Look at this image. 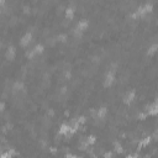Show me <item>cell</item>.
<instances>
[{"mask_svg":"<svg viewBox=\"0 0 158 158\" xmlns=\"http://www.w3.org/2000/svg\"><path fill=\"white\" fill-rule=\"evenodd\" d=\"M74 131H76V128L73 127V125L69 124H62L59 127V135H62V136H71Z\"/></svg>","mask_w":158,"mask_h":158,"instance_id":"cell-2","label":"cell"},{"mask_svg":"<svg viewBox=\"0 0 158 158\" xmlns=\"http://www.w3.org/2000/svg\"><path fill=\"white\" fill-rule=\"evenodd\" d=\"M31 41H32V34H31V32H27V34H25L24 36L21 37L20 45L22 46V47H27V46L31 43Z\"/></svg>","mask_w":158,"mask_h":158,"instance_id":"cell-6","label":"cell"},{"mask_svg":"<svg viewBox=\"0 0 158 158\" xmlns=\"http://www.w3.org/2000/svg\"><path fill=\"white\" fill-rule=\"evenodd\" d=\"M157 52H158V45H156V43L152 45L151 47L147 49V54H148V56H153V54L157 53Z\"/></svg>","mask_w":158,"mask_h":158,"instance_id":"cell-10","label":"cell"},{"mask_svg":"<svg viewBox=\"0 0 158 158\" xmlns=\"http://www.w3.org/2000/svg\"><path fill=\"white\" fill-rule=\"evenodd\" d=\"M150 141H151V137H145V140L141 141V146H147L150 143Z\"/></svg>","mask_w":158,"mask_h":158,"instance_id":"cell-16","label":"cell"},{"mask_svg":"<svg viewBox=\"0 0 158 158\" xmlns=\"http://www.w3.org/2000/svg\"><path fill=\"white\" fill-rule=\"evenodd\" d=\"M12 156H14V150H10L8 152H4L1 155V158H11Z\"/></svg>","mask_w":158,"mask_h":158,"instance_id":"cell-14","label":"cell"},{"mask_svg":"<svg viewBox=\"0 0 158 158\" xmlns=\"http://www.w3.org/2000/svg\"><path fill=\"white\" fill-rule=\"evenodd\" d=\"M88 25H89V22H88L87 20H80L77 24V26H76V29H74V32H76V35L78 36V35H80L82 32H84L85 30H87V27H88Z\"/></svg>","mask_w":158,"mask_h":158,"instance_id":"cell-5","label":"cell"},{"mask_svg":"<svg viewBox=\"0 0 158 158\" xmlns=\"http://www.w3.org/2000/svg\"><path fill=\"white\" fill-rule=\"evenodd\" d=\"M115 78H116V73H115L114 69H111V71H109L108 73H106V76H105V79H104L105 87H110L115 82Z\"/></svg>","mask_w":158,"mask_h":158,"instance_id":"cell-4","label":"cell"},{"mask_svg":"<svg viewBox=\"0 0 158 158\" xmlns=\"http://www.w3.org/2000/svg\"><path fill=\"white\" fill-rule=\"evenodd\" d=\"M42 52H43V46L42 45H36L35 47L27 53V57H35V56L42 53Z\"/></svg>","mask_w":158,"mask_h":158,"instance_id":"cell-7","label":"cell"},{"mask_svg":"<svg viewBox=\"0 0 158 158\" xmlns=\"http://www.w3.org/2000/svg\"><path fill=\"white\" fill-rule=\"evenodd\" d=\"M106 113H108L106 108H100V109H98V111H96V117L103 119V117H105V116H106Z\"/></svg>","mask_w":158,"mask_h":158,"instance_id":"cell-9","label":"cell"},{"mask_svg":"<svg viewBox=\"0 0 158 158\" xmlns=\"http://www.w3.org/2000/svg\"><path fill=\"white\" fill-rule=\"evenodd\" d=\"M136 99V91L135 90H130L126 93V95L124 96V101L126 104H130V103H132V101Z\"/></svg>","mask_w":158,"mask_h":158,"instance_id":"cell-8","label":"cell"},{"mask_svg":"<svg viewBox=\"0 0 158 158\" xmlns=\"http://www.w3.org/2000/svg\"><path fill=\"white\" fill-rule=\"evenodd\" d=\"M146 115L148 116H155V115H158V99H156L153 101L152 104H150L147 106L146 109Z\"/></svg>","mask_w":158,"mask_h":158,"instance_id":"cell-3","label":"cell"},{"mask_svg":"<svg viewBox=\"0 0 158 158\" xmlns=\"http://www.w3.org/2000/svg\"><path fill=\"white\" fill-rule=\"evenodd\" d=\"M73 16H74V9L72 6H68L66 9V17L71 20V19H73Z\"/></svg>","mask_w":158,"mask_h":158,"instance_id":"cell-12","label":"cell"},{"mask_svg":"<svg viewBox=\"0 0 158 158\" xmlns=\"http://www.w3.org/2000/svg\"><path fill=\"white\" fill-rule=\"evenodd\" d=\"M67 158H80V157H78V156H74V155H69V156H67Z\"/></svg>","mask_w":158,"mask_h":158,"instance_id":"cell-17","label":"cell"},{"mask_svg":"<svg viewBox=\"0 0 158 158\" xmlns=\"http://www.w3.org/2000/svg\"><path fill=\"white\" fill-rule=\"evenodd\" d=\"M95 142V136H88L85 138V142H84V146H89V145H93Z\"/></svg>","mask_w":158,"mask_h":158,"instance_id":"cell-13","label":"cell"},{"mask_svg":"<svg viewBox=\"0 0 158 158\" xmlns=\"http://www.w3.org/2000/svg\"><path fill=\"white\" fill-rule=\"evenodd\" d=\"M152 9H153L152 3H145V4H142L141 6H138L136 10H135V12L132 14V17L145 16V15H147V14H150L152 11Z\"/></svg>","mask_w":158,"mask_h":158,"instance_id":"cell-1","label":"cell"},{"mask_svg":"<svg viewBox=\"0 0 158 158\" xmlns=\"http://www.w3.org/2000/svg\"><path fill=\"white\" fill-rule=\"evenodd\" d=\"M15 57V48L14 47H9L6 51V58L8 59H12Z\"/></svg>","mask_w":158,"mask_h":158,"instance_id":"cell-11","label":"cell"},{"mask_svg":"<svg viewBox=\"0 0 158 158\" xmlns=\"http://www.w3.org/2000/svg\"><path fill=\"white\" fill-rule=\"evenodd\" d=\"M14 89H15V90H22V89H24V84L20 83V82H17L16 84L14 85Z\"/></svg>","mask_w":158,"mask_h":158,"instance_id":"cell-15","label":"cell"}]
</instances>
